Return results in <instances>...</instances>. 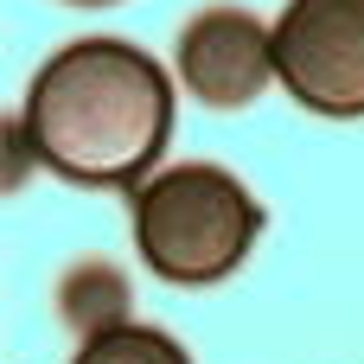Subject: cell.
<instances>
[{
  "label": "cell",
  "instance_id": "6da1fadb",
  "mask_svg": "<svg viewBox=\"0 0 364 364\" xmlns=\"http://www.w3.org/2000/svg\"><path fill=\"white\" fill-rule=\"evenodd\" d=\"M19 134L32 160L70 186H147L173 141V83L128 38H70L26 83Z\"/></svg>",
  "mask_w": 364,
  "mask_h": 364
},
{
  "label": "cell",
  "instance_id": "7a4b0ae2",
  "mask_svg": "<svg viewBox=\"0 0 364 364\" xmlns=\"http://www.w3.org/2000/svg\"><path fill=\"white\" fill-rule=\"evenodd\" d=\"M128 211H134L128 224H134V250H141L147 275H160L173 288L230 282L269 224L256 192L211 160L160 166L147 186H134Z\"/></svg>",
  "mask_w": 364,
  "mask_h": 364
},
{
  "label": "cell",
  "instance_id": "3957f363",
  "mask_svg": "<svg viewBox=\"0 0 364 364\" xmlns=\"http://www.w3.org/2000/svg\"><path fill=\"white\" fill-rule=\"evenodd\" d=\"M275 32V83L326 122L364 115V0H288Z\"/></svg>",
  "mask_w": 364,
  "mask_h": 364
},
{
  "label": "cell",
  "instance_id": "277c9868",
  "mask_svg": "<svg viewBox=\"0 0 364 364\" xmlns=\"http://www.w3.org/2000/svg\"><path fill=\"white\" fill-rule=\"evenodd\" d=\"M179 83L205 109H250L275 83V32L243 6H205L179 32Z\"/></svg>",
  "mask_w": 364,
  "mask_h": 364
},
{
  "label": "cell",
  "instance_id": "5b68a950",
  "mask_svg": "<svg viewBox=\"0 0 364 364\" xmlns=\"http://www.w3.org/2000/svg\"><path fill=\"white\" fill-rule=\"evenodd\" d=\"M70 364H192V352H186L173 333H160V326H134V320H122V326L90 333V339L77 346V358H70Z\"/></svg>",
  "mask_w": 364,
  "mask_h": 364
},
{
  "label": "cell",
  "instance_id": "8992f818",
  "mask_svg": "<svg viewBox=\"0 0 364 364\" xmlns=\"http://www.w3.org/2000/svg\"><path fill=\"white\" fill-rule=\"evenodd\" d=\"M122 307H128V288H122L109 269H77V275L64 282V320L83 326V339L102 333V326H122V320H115Z\"/></svg>",
  "mask_w": 364,
  "mask_h": 364
},
{
  "label": "cell",
  "instance_id": "52a82bcc",
  "mask_svg": "<svg viewBox=\"0 0 364 364\" xmlns=\"http://www.w3.org/2000/svg\"><path fill=\"white\" fill-rule=\"evenodd\" d=\"M64 6H115V0H64Z\"/></svg>",
  "mask_w": 364,
  "mask_h": 364
}]
</instances>
